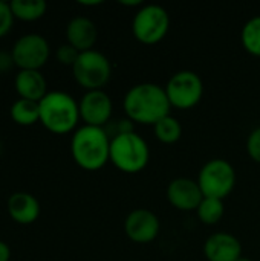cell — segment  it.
Wrapping results in <instances>:
<instances>
[{"label": "cell", "instance_id": "6da1fadb", "mask_svg": "<svg viewBox=\"0 0 260 261\" xmlns=\"http://www.w3.org/2000/svg\"><path fill=\"white\" fill-rule=\"evenodd\" d=\"M170 107L166 89L152 83L133 86L124 98V110L129 119L139 124L155 125L170 115Z\"/></svg>", "mask_w": 260, "mask_h": 261}, {"label": "cell", "instance_id": "7a4b0ae2", "mask_svg": "<svg viewBox=\"0 0 260 261\" xmlns=\"http://www.w3.org/2000/svg\"><path fill=\"white\" fill-rule=\"evenodd\" d=\"M70 153L78 167L97 171L110 161V136L104 127L83 125L72 136Z\"/></svg>", "mask_w": 260, "mask_h": 261}, {"label": "cell", "instance_id": "3957f363", "mask_svg": "<svg viewBox=\"0 0 260 261\" xmlns=\"http://www.w3.org/2000/svg\"><path fill=\"white\" fill-rule=\"evenodd\" d=\"M38 104L40 122L51 133L66 135L77 127L80 119V107L69 93L60 90L48 92Z\"/></svg>", "mask_w": 260, "mask_h": 261}, {"label": "cell", "instance_id": "277c9868", "mask_svg": "<svg viewBox=\"0 0 260 261\" xmlns=\"http://www.w3.org/2000/svg\"><path fill=\"white\" fill-rule=\"evenodd\" d=\"M149 158L150 151L146 141L135 132L121 133L110 139V161L124 173H139L147 167Z\"/></svg>", "mask_w": 260, "mask_h": 261}, {"label": "cell", "instance_id": "5b68a950", "mask_svg": "<svg viewBox=\"0 0 260 261\" xmlns=\"http://www.w3.org/2000/svg\"><path fill=\"white\" fill-rule=\"evenodd\" d=\"M72 72L75 81L87 92L101 90L112 76V66L106 55L92 49L80 52L78 60L72 66Z\"/></svg>", "mask_w": 260, "mask_h": 261}, {"label": "cell", "instance_id": "8992f818", "mask_svg": "<svg viewBox=\"0 0 260 261\" xmlns=\"http://www.w3.org/2000/svg\"><path fill=\"white\" fill-rule=\"evenodd\" d=\"M198 184L204 197L224 200L236 185V173L230 162L224 159H213L207 162L201 173Z\"/></svg>", "mask_w": 260, "mask_h": 261}, {"label": "cell", "instance_id": "52a82bcc", "mask_svg": "<svg viewBox=\"0 0 260 261\" xmlns=\"http://www.w3.org/2000/svg\"><path fill=\"white\" fill-rule=\"evenodd\" d=\"M170 17L159 5H147L141 8L133 18V35L144 44L159 43L169 32Z\"/></svg>", "mask_w": 260, "mask_h": 261}, {"label": "cell", "instance_id": "ba28073f", "mask_svg": "<svg viewBox=\"0 0 260 261\" xmlns=\"http://www.w3.org/2000/svg\"><path fill=\"white\" fill-rule=\"evenodd\" d=\"M11 54L20 70H40L48 63L51 47L43 35L25 34L14 43Z\"/></svg>", "mask_w": 260, "mask_h": 261}, {"label": "cell", "instance_id": "9c48e42d", "mask_svg": "<svg viewBox=\"0 0 260 261\" xmlns=\"http://www.w3.org/2000/svg\"><path fill=\"white\" fill-rule=\"evenodd\" d=\"M167 98L172 104V107L176 109H192L195 107L204 93L202 80L198 73L192 70H181L175 73L166 87Z\"/></svg>", "mask_w": 260, "mask_h": 261}, {"label": "cell", "instance_id": "30bf717a", "mask_svg": "<svg viewBox=\"0 0 260 261\" xmlns=\"http://www.w3.org/2000/svg\"><path fill=\"white\" fill-rule=\"evenodd\" d=\"M80 118L86 125L104 127L112 116V99L103 90H89L78 102Z\"/></svg>", "mask_w": 260, "mask_h": 261}, {"label": "cell", "instance_id": "8fae6325", "mask_svg": "<svg viewBox=\"0 0 260 261\" xmlns=\"http://www.w3.org/2000/svg\"><path fill=\"white\" fill-rule=\"evenodd\" d=\"M124 231L132 242L150 243L159 234V220L149 210H135L127 216Z\"/></svg>", "mask_w": 260, "mask_h": 261}, {"label": "cell", "instance_id": "7c38bea8", "mask_svg": "<svg viewBox=\"0 0 260 261\" xmlns=\"http://www.w3.org/2000/svg\"><path fill=\"white\" fill-rule=\"evenodd\" d=\"M169 202L181 211H193L201 205L204 194L198 182L185 177H179L170 182L167 188Z\"/></svg>", "mask_w": 260, "mask_h": 261}, {"label": "cell", "instance_id": "4fadbf2b", "mask_svg": "<svg viewBox=\"0 0 260 261\" xmlns=\"http://www.w3.org/2000/svg\"><path fill=\"white\" fill-rule=\"evenodd\" d=\"M204 254L208 261H238L242 257V246L234 236L218 232L207 239Z\"/></svg>", "mask_w": 260, "mask_h": 261}, {"label": "cell", "instance_id": "5bb4252c", "mask_svg": "<svg viewBox=\"0 0 260 261\" xmlns=\"http://www.w3.org/2000/svg\"><path fill=\"white\" fill-rule=\"evenodd\" d=\"M6 210L9 217L18 225H31L40 216V203L31 193L17 191L8 197Z\"/></svg>", "mask_w": 260, "mask_h": 261}, {"label": "cell", "instance_id": "9a60e30c", "mask_svg": "<svg viewBox=\"0 0 260 261\" xmlns=\"http://www.w3.org/2000/svg\"><path fill=\"white\" fill-rule=\"evenodd\" d=\"M98 31L95 23L87 17H75L66 26V38L78 52L92 50L97 43Z\"/></svg>", "mask_w": 260, "mask_h": 261}, {"label": "cell", "instance_id": "2e32d148", "mask_svg": "<svg viewBox=\"0 0 260 261\" xmlns=\"http://www.w3.org/2000/svg\"><path fill=\"white\" fill-rule=\"evenodd\" d=\"M14 87L20 98L40 102L48 95V83L40 70H18Z\"/></svg>", "mask_w": 260, "mask_h": 261}, {"label": "cell", "instance_id": "e0dca14e", "mask_svg": "<svg viewBox=\"0 0 260 261\" xmlns=\"http://www.w3.org/2000/svg\"><path fill=\"white\" fill-rule=\"evenodd\" d=\"M11 119L21 127L34 125L35 122H40V104L35 101L18 98L11 106Z\"/></svg>", "mask_w": 260, "mask_h": 261}, {"label": "cell", "instance_id": "ac0fdd59", "mask_svg": "<svg viewBox=\"0 0 260 261\" xmlns=\"http://www.w3.org/2000/svg\"><path fill=\"white\" fill-rule=\"evenodd\" d=\"M14 18L23 21H35L46 14V2L43 0H12L9 2Z\"/></svg>", "mask_w": 260, "mask_h": 261}, {"label": "cell", "instance_id": "d6986e66", "mask_svg": "<svg viewBox=\"0 0 260 261\" xmlns=\"http://www.w3.org/2000/svg\"><path fill=\"white\" fill-rule=\"evenodd\" d=\"M155 135L156 138L164 144H173L176 142L182 135V127L179 121L173 116H166L159 122L155 124Z\"/></svg>", "mask_w": 260, "mask_h": 261}, {"label": "cell", "instance_id": "ffe728a7", "mask_svg": "<svg viewBox=\"0 0 260 261\" xmlns=\"http://www.w3.org/2000/svg\"><path fill=\"white\" fill-rule=\"evenodd\" d=\"M198 216L205 225L218 223L224 216V202L221 199L204 197L201 205L198 206Z\"/></svg>", "mask_w": 260, "mask_h": 261}, {"label": "cell", "instance_id": "44dd1931", "mask_svg": "<svg viewBox=\"0 0 260 261\" xmlns=\"http://www.w3.org/2000/svg\"><path fill=\"white\" fill-rule=\"evenodd\" d=\"M242 44L251 55L260 57V15L248 20L241 34Z\"/></svg>", "mask_w": 260, "mask_h": 261}, {"label": "cell", "instance_id": "7402d4cb", "mask_svg": "<svg viewBox=\"0 0 260 261\" xmlns=\"http://www.w3.org/2000/svg\"><path fill=\"white\" fill-rule=\"evenodd\" d=\"M55 57H57V60H58L61 64L70 66V67H72V66L75 64V61L78 60L80 52H78L74 46H70L69 43H66V44H61V46L57 49Z\"/></svg>", "mask_w": 260, "mask_h": 261}, {"label": "cell", "instance_id": "603a6c76", "mask_svg": "<svg viewBox=\"0 0 260 261\" xmlns=\"http://www.w3.org/2000/svg\"><path fill=\"white\" fill-rule=\"evenodd\" d=\"M14 24V14L8 2L0 0V38L5 37Z\"/></svg>", "mask_w": 260, "mask_h": 261}, {"label": "cell", "instance_id": "cb8c5ba5", "mask_svg": "<svg viewBox=\"0 0 260 261\" xmlns=\"http://www.w3.org/2000/svg\"><path fill=\"white\" fill-rule=\"evenodd\" d=\"M247 150H248V154L251 156V159L260 164V127L253 130L251 135L248 136Z\"/></svg>", "mask_w": 260, "mask_h": 261}, {"label": "cell", "instance_id": "d4e9b609", "mask_svg": "<svg viewBox=\"0 0 260 261\" xmlns=\"http://www.w3.org/2000/svg\"><path fill=\"white\" fill-rule=\"evenodd\" d=\"M14 67H15V63H14L12 54L0 50V73H6V72L12 70Z\"/></svg>", "mask_w": 260, "mask_h": 261}, {"label": "cell", "instance_id": "484cf974", "mask_svg": "<svg viewBox=\"0 0 260 261\" xmlns=\"http://www.w3.org/2000/svg\"><path fill=\"white\" fill-rule=\"evenodd\" d=\"M9 260H11V249H9L8 243H5L3 240H0V261Z\"/></svg>", "mask_w": 260, "mask_h": 261}, {"label": "cell", "instance_id": "4316f807", "mask_svg": "<svg viewBox=\"0 0 260 261\" xmlns=\"http://www.w3.org/2000/svg\"><path fill=\"white\" fill-rule=\"evenodd\" d=\"M121 5H126V6H136V5H141V2L139 0H133V2H120Z\"/></svg>", "mask_w": 260, "mask_h": 261}, {"label": "cell", "instance_id": "83f0119b", "mask_svg": "<svg viewBox=\"0 0 260 261\" xmlns=\"http://www.w3.org/2000/svg\"><path fill=\"white\" fill-rule=\"evenodd\" d=\"M101 2L97 0V2H80V5H84V6H93V5H100Z\"/></svg>", "mask_w": 260, "mask_h": 261}, {"label": "cell", "instance_id": "f1b7e54d", "mask_svg": "<svg viewBox=\"0 0 260 261\" xmlns=\"http://www.w3.org/2000/svg\"><path fill=\"white\" fill-rule=\"evenodd\" d=\"M238 261H253V260H250V258H245V257H241V258H239Z\"/></svg>", "mask_w": 260, "mask_h": 261}, {"label": "cell", "instance_id": "f546056e", "mask_svg": "<svg viewBox=\"0 0 260 261\" xmlns=\"http://www.w3.org/2000/svg\"><path fill=\"white\" fill-rule=\"evenodd\" d=\"M0 153H2V144H0Z\"/></svg>", "mask_w": 260, "mask_h": 261}]
</instances>
